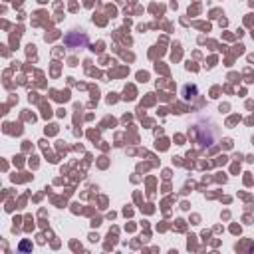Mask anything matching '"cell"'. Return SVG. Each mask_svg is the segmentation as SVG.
I'll use <instances>...</instances> for the list:
<instances>
[{"mask_svg": "<svg viewBox=\"0 0 254 254\" xmlns=\"http://www.w3.org/2000/svg\"><path fill=\"white\" fill-rule=\"evenodd\" d=\"M66 46L68 48H85L87 46V36L84 32H70L66 36Z\"/></svg>", "mask_w": 254, "mask_h": 254, "instance_id": "6da1fadb", "label": "cell"}, {"mask_svg": "<svg viewBox=\"0 0 254 254\" xmlns=\"http://www.w3.org/2000/svg\"><path fill=\"white\" fill-rule=\"evenodd\" d=\"M197 93H199V87H197V85H191V84L183 85L181 95H183V99H185V101H193V99L197 97Z\"/></svg>", "mask_w": 254, "mask_h": 254, "instance_id": "7a4b0ae2", "label": "cell"}]
</instances>
